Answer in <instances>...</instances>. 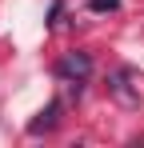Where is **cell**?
Here are the masks:
<instances>
[{
    "label": "cell",
    "instance_id": "1",
    "mask_svg": "<svg viewBox=\"0 0 144 148\" xmlns=\"http://www.w3.org/2000/svg\"><path fill=\"white\" fill-rule=\"evenodd\" d=\"M56 72L64 76V80H88L92 76V56L88 52H68V56H60Z\"/></svg>",
    "mask_w": 144,
    "mask_h": 148
},
{
    "label": "cell",
    "instance_id": "2",
    "mask_svg": "<svg viewBox=\"0 0 144 148\" xmlns=\"http://www.w3.org/2000/svg\"><path fill=\"white\" fill-rule=\"evenodd\" d=\"M112 92H116L120 104H140V88H128V72L112 76Z\"/></svg>",
    "mask_w": 144,
    "mask_h": 148
},
{
    "label": "cell",
    "instance_id": "3",
    "mask_svg": "<svg viewBox=\"0 0 144 148\" xmlns=\"http://www.w3.org/2000/svg\"><path fill=\"white\" fill-rule=\"evenodd\" d=\"M56 112H60V104L52 100L44 112H40V120H32V124H28V132H44V128H52V124H56Z\"/></svg>",
    "mask_w": 144,
    "mask_h": 148
},
{
    "label": "cell",
    "instance_id": "4",
    "mask_svg": "<svg viewBox=\"0 0 144 148\" xmlns=\"http://www.w3.org/2000/svg\"><path fill=\"white\" fill-rule=\"evenodd\" d=\"M88 8L92 12H112V8H120V0H88Z\"/></svg>",
    "mask_w": 144,
    "mask_h": 148
}]
</instances>
